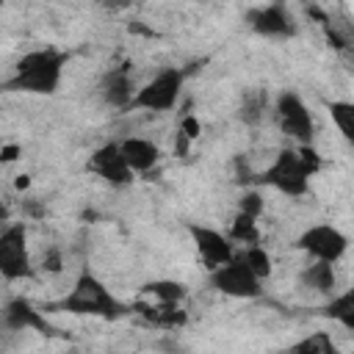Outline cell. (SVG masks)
<instances>
[{
    "label": "cell",
    "mask_w": 354,
    "mask_h": 354,
    "mask_svg": "<svg viewBox=\"0 0 354 354\" xmlns=\"http://www.w3.org/2000/svg\"><path fill=\"white\" fill-rule=\"evenodd\" d=\"M69 53L44 47V50H30L17 61L14 75L6 80L8 91H25V94H55L66 69Z\"/></svg>",
    "instance_id": "cell-1"
},
{
    "label": "cell",
    "mask_w": 354,
    "mask_h": 354,
    "mask_svg": "<svg viewBox=\"0 0 354 354\" xmlns=\"http://www.w3.org/2000/svg\"><path fill=\"white\" fill-rule=\"evenodd\" d=\"M64 313H72V315H97V318H122L124 315V304L111 293V288L88 268H83L75 282H72V290L61 299L58 304Z\"/></svg>",
    "instance_id": "cell-2"
},
{
    "label": "cell",
    "mask_w": 354,
    "mask_h": 354,
    "mask_svg": "<svg viewBox=\"0 0 354 354\" xmlns=\"http://www.w3.org/2000/svg\"><path fill=\"white\" fill-rule=\"evenodd\" d=\"M310 169L304 166L299 149H279L274 155V160L257 174V183L290 196V199H299L310 191Z\"/></svg>",
    "instance_id": "cell-3"
},
{
    "label": "cell",
    "mask_w": 354,
    "mask_h": 354,
    "mask_svg": "<svg viewBox=\"0 0 354 354\" xmlns=\"http://www.w3.org/2000/svg\"><path fill=\"white\" fill-rule=\"evenodd\" d=\"M185 86V72L180 66H163L160 72H155L138 91L133 100V108L138 111H152V113H163L171 111L183 94Z\"/></svg>",
    "instance_id": "cell-4"
},
{
    "label": "cell",
    "mask_w": 354,
    "mask_h": 354,
    "mask_svg": "<svg viewBox=\"0 0 354 354\" xmlns=\"http://www.w3.org/2000/svg\"><path fill=\"white\" fill-rule=\"evenodd\" d=\"M274 113H277V124H279L282 136H288L296 144H313L315 119L296 91H288V88L279 91L274 100Z\"/></svg>",
    "instance_id": "cell-5"
},
{
    "label": "cell",
    "mask_w": 354,
    "mask_h": 354,
    "mask_svg": "<svg viewBox=\"0 0 354 354\" xmlns=\"http://www.w3.org/2000/svg\"><path fill=\"white\" fill-rule=\"evenodd\" d=\"M210 288L232 296V299H257L263 296V279L241 260V254H235L232 260H227L224 266L210 271Z\"/></svg>",
    "instance_id": "cell-6"
},
{
    "label": "cell",
    "mask_w": 354,
    "mask_h": 354,
    "mask_svg": "<svg viewBox=\"0 0 354 354\" xmlns=\"http://www.w3.org/2000/svg\"><path fill=\"white\" fill-rule=\"evenodd\" d=\"M296 249L304 252L310 260L337 263L348 252V238L335 224L321 221V224H310L307 230H301V235L296 238Z\"/></svg>",
    "instance_id": "cell-7"
},
{
    "label": "cell",
    "mask_w": 354,
    "mask_h": 354,
    "mask_svg": "<svg viewBox=\"0 0 354 354\" xmlns=\"http://www.w3.org/2000/svg\"><path fill=\"white\" fill-rule=\"evenodd\" d=\"M0 271L6 279L30 277V254H28V230L22 221L8 224L0 232Z\"/></svg>",
    "instance_id": "cell-8"
},
{
    "label": "cell",
    "mask_w": 354,
    "mask_h": 354,
    "mask_svg": "<svg viewBox=\"0 0 354 354\" xmlns=\"http://www.w3.org/2000/svg\"><path fill=\"white\" fill-rule=\"evenodd\" d=\"M86 169L91 174H97L100 180L111 183V185H130L133 183V174H136L130 169V163L124 160V152H122V144L119 141H108V144L97 147L88 155Z\"/></svg>",
    "instance_id": "cell-9"
},
{
    "label": "cell",
    "mask_w": 354,
    "mask_h": 354,
    "mask_svg": "<svg viewBox=\"0 0 354 354\" xmlns=\"http://www.w3.org/2000/svg\"><path fill=\"white\" fill-rule=\"evenodd\" d=\"M188 235H191V241H194V249H196V254H199V260L213 271V268H218V266H224L227 260H232L235 257V252H232V238L230 235H224L221 230H216V227H207V224H196V221H191L188 224Z\"/></svg>",
    "instance_id": "cell-10"
},
{
    "label": "cell",
    "mask_w": 354,
    "mask_h": 354,
    "mask_svg": "<svg viewBox=\"0 0 354 354\" xmlns=\"http://www.w3.org/2000/svg\"><path fill=\"white\" fill-rule=\"evenodd\" d=\"M246 22L263 39H290L296 33V22L282 3H268V6L252 8L246 14Z\"/></svg>",
    "instance_id": "cell-11"
},
{
    "label": "cell",
    "mask_w": 354,
    "mask_h": 354,
    "mask_svg": "<svg viewBox=\"0 0 354 354\" xmlns=\"http://www.w3.org/2000/svg\"><path fill=\"white\" fill-rule=\"evenodd\" d=\"M100 97L105 105L111 108H133V100H136V83H133V75L127 66H116V69H108L97 86Z\"/></svg>",
    "instance_id": "cell-12"
},
{
    "label": "cell",
    "mask_w": 354,
    "mask_h": 354,
    "mask_svg": "<svg viewBox=\"0 0 354 354\" xmlns=\"http://www.w3.org/2000/svg\"><path fill=\"white\" fill-rule=\"evenodd\" d=\"M3 326L11 332H25V329H36V332H50L47 318L28 301V299H11L3 307Z\"/></svg>",
    "instance_id": "cell-13"
},
{
    "label": "cell",
    "mask_w": 354,
    "mask_h": 354,
    "mask_svg": "<svg viewBox=\"0 0 354 354\" xmlns=\"http://www.w3.org/2000/svg\"><path fill=\"white\" fill-rule=\"evenodd\" d=\"M122 144V152H124V160L130 163V169L136 174H147L158 166L160 160V147L149 138H141V136H127L119 141Z\"/></svg>",
    "instance_id": "cell-14"
},
{
    "label": "cell",
    "mask_w": 354,
    "mask_h": 354,
    "mask_svg": "<svg viewBox=\"0 0 354 354\" xmlns=\"http://www.w3.org/2000/svg\"><path fill=\"white\" fill-rule=\"evenodd\" d=\"M299 282H301L304 290H313V293H321V296H332L335 288H337L335 263H326V260H310V263L301 268Z\"/></svg>",
    "instance_id": "cell-15"
},
{
    "label": "cell",
    "mask_w": 354,
    "mask_h": 354,
    "mask_svg": "<svg viewBox=\"0 0 354 354\" xmlns=\"http://www.w3.org/2000/svg\"><path fill=\"white\" fill-rule=\"evenodd\" d=\"M321 313H324L329 321L340 324L343 329L354 332V285L346 288L343 293H332Z\"/></svg>",
    "instance_id": "cell-16"
},
{
    "label": "cell",
    "mask_w": 354,
    "mask_h": 354,
    "mask_svg": "<svg viewBox=\"0 0 354 354\" xmlns=\"http://www.w3.org/2000/svg\"><path fill=\"white\" fill-rule=\"evenodd\" d=\"M141 290L147 296H152L158 304H180L188 296V288L180 279H152Z\"/></svg>",
    "instance_id": "cell-17"
},
{
    "label": "cell",
    "mask_w": 354,
    "mask_h": 354,
    "mask_svg": "<svg viewBox=\"0 0 354 354\" xmlns=\"http://www.w3.org/2000/svg\"><path fill=\"white\" fill-rule=\"evenodd\" d=\"M326 111H329V119L337 127L340 138L354 147V102L351 100H332L326 105Z\"/></svg>",
    "instance_id": "cell-18"
},
{
    "label": "cell",
    "mask_w": 354,
    "mask_h": 354,
    "mask_svg": "<svg viewBox=\"0 0 354 354\" xmlns=\"http://www.w3.org/2000/svg\"><path fill=\"white\" fill-rule=\"evenodd\" d=\"M230 238H232L235 243H243V246H249V243H260V227H257V218L249 216V213L235 210V216H232V227H230Z\"/></svg>",
    "instance_id": "cell-19"
},
{
    "label": "cell",
    "mask_w": 354,
    "mask_h": 354,
    "mask_svg": "<svg viewBox=\"0 0 354 354\" xmlns=\"http://www.w3.org/2000/svg\"><path fill=\"white\" fill-rule=\"evenodd\" d=\"M290 351H296V354H335L337 346H335L329 332H313V335L296 340L290 346Z\"/></svg>",
    "instance_id": "cell-20"
},
{
    "label": "cell",
    "mask_w": 354,
    "mask_h": 354,
    "mask_svg": "<svg viewBox=\"0 0 354 354\" xmlns=\"http://www.w3.org/2000/svg\"><path fill=\"white\" fill-rule=\"evenodd\" d=\"M241 260L260 277V279H268L271 277V271H274V266H271V254L263 249V246H257V243H249V246H243V252H241Z\"/></svg>",
    "instance_id": "cell-21"
},
{
    "label": "cell",
    "mask_w": 354,
    "mask_h": 354,
    "mask_svg": "<svg viewBox=\"0 0 354 354\" xmlns=\"http://www.w3.org/2000/svg\"><path fill=\"white\" fill-rule=\"evenodd\" d=\"M263 108H266V97L263 94H246L243 102H241V119L254 124V122H260Z\"/></svg>",
    "instance_id": "cell-22"
},
{
    "label": "cell",
    "mask_w": 354,
    "mask_h": 354,
    "mask_svg": "<svg viewBox=\"0 0 354 354\" xmlns=\"http://www.w3.org/2000/svg\"><path fill=\"white\" fill-rule=\"evenodd\" d=\"M238 210L241 213H249V216H254V218H260L263 216V210H266V199H263V194L260 191H243L241 194V199H238Z\"/></svg>",
    "instance_id": "cell-23"
},
{
    "label": "cell",
    "mask_w": 354,
    "mask_h": 354,
    "mask_svg": "<svg viewBox=\"0 0 354 354\" xmlns=\"http://www.w3.org/2000/svg\"><path fill=\"white\" fill-rule=\"evenodd\" d=\"M299 155H301L304 166L310 169V174H318V169H321V158H318L315 147H313V144H299Z\"/></svg>",
    "instance_id": "cell-24"
},
{
    "label": "cell",
    "mask_w": 354,
    "mask_h": 354,
    "mask_svg": "<svg viewBox=\"0 0 354 354\" xmlns=\"http://www.w3.org/2000/svg\"><path fill=\"white\" fill-rule=\"evenodd\" d=\"M180 133H183L185 138H191V141H194V138L199 136V119H196V116H191V113H188V116H183V122H180Z\"/></svg>",
    "instance_id": "cell-25"
},
{
    "label": "cell",
    "mask_w": 354,
    "mask_h": 354,
    "mask_svg": "<svg viewBox=\"0 0 354 354\" xmlns=\"http://www.w3.org/2000/svg\"><path fill=\"white\" fill-rule=\"evenodd\" d=\"M102 8H108V11H124V8H130L133 6V0H97Z\"/></svg>",
    "instance_id": "cell-26"
},
{
    "label": "cell",
    "mask_w": 354,
    "mask_h": 354,
    "mask_svg": "<svg viewBox=\"0 0 354 354\" xmlns=\"http://www.w3.org/2000/svg\"><path fill=\"white\" fill-rule=\"evenodd\" d=\"M19 152H22V149H19L17 144H6V147H3V160H6V163H11V160H17V155H19Z\"/></svg>",
    "instance_id": "cell-27"
},
{
    "label": "cell",
    "mask_w": 354,
    "mask_h": 354,
    "mask_svg": "<svg viewBox=\"0 0 354 354\" xmlns=\"http://www.w3.org/2000/svg\"><path fill=\"white\" fill-rule=\"evenodd\" d=\"M44 268H47V271H58V268H61V257H58V252H50V254L44 257Z\"/></svg>",
    "instance_id": "cell-28"
}]
</instances>
